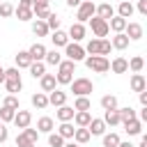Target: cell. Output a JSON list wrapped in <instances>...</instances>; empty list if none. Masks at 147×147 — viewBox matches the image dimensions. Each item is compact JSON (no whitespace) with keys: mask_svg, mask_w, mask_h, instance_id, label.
Instances as JSON below:
<instances>
[{"mask_svg":"<svg viewBox=\"0 0 147 147\" xmlns=\"http://www.w3.org/2000/svg\"><path fill=\"white\" fill-rule=\"evenodd\" d=\"M83 48H85L87 55H108V53L113 51V46H110V41H108L106 37H103V39H99V37H96V39H90L87 46H83Z\"/></svg>","mask_w":147,"mask_h":147,"instance_id":"4","label":"cell"},{"mask_svg":"<svg viewBox=\"0 0 147 147\" xmlns=\"http://www.w3.org/2000/svg\"><path fill=\"white\" fill-rule=\"evenodd\" d=\"M99 103H101V108H103V110H115V108H119V106H117V96H115V94H103Z\"/></svg>","mask_w":147,"mask_h":147,"instance_id":"33","label":"cell"},{"mask_svg":"<svg viewBox=\"0 0 147 147\" xmlns=\"http://www.w3.org/2000/svg\"><path fill=\"white\" fill-rule=\"evenodd\" d=\"M124 131L129 133V136H140L142 133V122L136 117V119H129V122H124Z\"/></svg>","mask_w":147,"mask_h":147,"instance_id":"24","label":"cell"},{"mask_svg":"<svg viewBox=\"0 0 147 147\" xmlns=\"http://www.w3.org/2000/svg\"><path fill=\"white\" fill-rule=\"evenodd\" d=\"M14 113H16L14 108H7V106H2V108H0V122H2V124L11 122V119H14Z\"/></svg>","mask_w":147,"mask_h":147,"instance_id":"43","label":"cell"},{"mask_svg":"<svg viewBox=\"0 0 147 147\" xmlns=\"http://www.w3.org/2000/svg\"><path fill=\"white\" fill-rule=\"evenodd\" d=\"M16 147H37V142H32V140L21 131V133L16 136Z\"/></svg>","mask_w":147,"mask_h":147,"instance_id":"44","label":"cell"},{"mask_svg":"<svg viewBox=\"0 0 147 147\" xmlns=\"http://www.w3.org/2000/svg\"><path fill=\"white\" fill-rule=\"evenodd\" d=\"M46 46L44 44H39V41H34L30 48H28V53H30V57H32V62H44V55H46Z\"/></svg>","mask_w":147,"mask_h":147,"instance_id":"13","label":"cell"},{"mask_svg":"<svg viewBox=\"0 0 147 147\" xmlns=\"http://www.w3.org/2000/svg\"><path fill=\"white\" fill-rule=\"evenodd\" d=\"M67 103V92H62V90H53V92H48V106H64Z\"/></svg>","mask_w":147,"mask_h":147,"instance_id":"16","label":"cell"},{"mask_svg":"<svg viewBox=\"0 0 147 147\" xmlns=\"http://www.w3.org/2000/svg\"><path fill=\"white\" fill-rule=\"evenodd\" d=\"M0 16H2V18L14 16V5H11V2H2V5H0Z\"/></svg>","mask_w":147,"mask_h":147,"instance_id":"46","label":"cell"},{"mask_svg":"<svg viewBox=\"0 0 147 147\" xmlns=\"http://www.w3.org/2000/svg\"><path fill=\"white\" fill-rule=\"evenodd\" d=\"M101 142H103V147H117L119 145V136L117 133H103Z\"/></svg>","mask_w":147,"mask_h":147,"instance_id":"37","label":"cell"},{"mask_svg":"<svg viewBox=\"0 0 147 147\" xmlns=\"http://www.w3.org/2000/svg\"><path fill=\"white\" fill-rule=\"evenodd\" d=\"M138 96H140V103H142V106H147V90L138 92Z\"/></svg>","mask_w":147,"mask_h":147,"instance_id":"52","label":"cell"},{"mask_svg":"<svg viewBox=\"0 0 147 147\" xmlns=\"http://www.w3.org/2000/svg\"><path fill=\"white\" fill-rule=\"evenodd\" d=\"M2 106L14 108V110H18V108H21V103H18V96H16V94H7V96H5V101H2Z\"/></svg>","mask_w":147,"mask_h":147,"instance_id":"45","label":"cell"},{"mask_svg":"<svg viewBox=\"0 0 147 147\" xmlns=\"http://www.w3.org/2000/svg\"><path fill=\"white\" fill-rule=\"evenodd\" d=\"M74 131H76V129H74L71 122H60V126H57V133H60L64 140H71V138H74Z\"/></svg>","mask_w":147,"mask_h":147,"instance_id":"34","label":"cell"},{"mask_svg":"<svg viewBox=\"0 0 147 147\" xmlns=\"http://www.w3.org/2000/svg\"><path fill=\"white\" fill-rule=\"evenodd\" d=\"M110 71H113V74H126V71H129V60L122 57V55H117V57L110 62Z\"/></svg>","mask_w":147,"mask_h":147,"instance_id":"18","label":"cell"},{"mask_svg":"<svg viewBox=\"0 0 147 147\" xmlns=\"http://www.w3.org/2000/svg\"><path fill=\"white\" fill-rule=\"evenodd\" d=\"M110 46L115 51H124V48H129V37L124 32H115V37L110 39Z\"/></svg>","mask_w":147,"mask_h":147,"instance_id":"19","label":"cell"},{"mask_svg":"<svg viewBox=\"0 0 147 147\" xmlns=\"http://www.w3.org/2000/svg\"><path fill=\"white\" fill-rule=\"evenodd\" d=\"M71 92H74V96H90L92 92H94V85H92V80L90 78H74L71 83Z\"/></svg>","mask_w":147,"mask_h":147,"instance_id":"5","label":"cell"},{"mask_svg":"<svg viewBox=\"0 0 147 147\" xmlns=\"http://www.w3.org/2000/svg\"><path fill=\"white\" fill-rule=\"evenodd\" d=\"M90 131H87V126H76V131H74V142H78V145H85V142H90Z\"/></svg>","mask_w":147,"mask_h":147,"instance_id":"25","label":"cell"},{"mask_svg":"<svg viewBox=\"0 0 147 147\" xmlns=\"http://www.w3.org/2000/svg\"><path fill=\"white\" fill-rule=\"evenodd\" d=\"M14 16L18 21H32L34 14H32V7L25 5V2H18V7H14Z\"/></svg>","mask_w":147,"mask_h":147,"instance_id":"10","label":"cell"},{"mask_svg":"<svg viewBox=\"0 0 147 147\" xmlns=\"http://www.w3.org/2000/svg\"><path fill=\"white\" fill-rule=\"evenodd\" d=\"M21 2H25V5H30V7H32V0H21Z\"/></svg>","mask_w":147,"mask_h":147,"instance_id":"58","label":"cell"},{"mask_svg":"<svg viewBox=\"0 0 147 147\" xmlns=\"http://www.w3.org/2000/svg\"><path fill=\"white\" fill-rule=\"evenodd\" d=\"M60 62H62V53H57V48L46 51V55H44V64H53V67H57Z\"/></svg>","mask_w":147,"mask_h":147,"instance_id":"32","label":"cell"},{"mask_svg":"<svg viewBox=\"0 0 147 147\" xmlns=\"http://www.w3.org/2000/svg\"><path fill=\"white\" fill-rule=\"evenodd\" d=\"M5 83V67H0V85Z\"/></svg>","mask_w":147,"mask_h":147,"instance_id":"55","label":"cell"},{"mask_svg":"<svg viewBox=\"0 0 147 147\" xmlns=\"http://www.w3.org/2000/svg\"><path fill=\"white\" fill-rule=\"evenodd\" d=\"M11 122H14L18 129H25V126H30V122H32V113H30V110H21V108H18V110L14 113V119H11Z\"/></svg>","mask_w":147,"mask_h":147,"instance_id":"9","label":"cell"},{"mask_svg":"<svg viewBox=\"0 0 147 147\" xmlns=\"http://www.w3.org/2000/svg\"><path fill=\"white\" fill-rule=\"evenodd\" d=\"M64 142H67V140H64V138H62L57 131H55V133H53V131L48 133V147H62Z\"/></svg>","mask_w":147,"mask_h":147,"instance_id":"41","label":"cell"},{"mask_svg":"<svg viewBox=\"0 0 147 147\" xmlns=\"http://www.w3.org/2000/svg\"><path fill=\"white\" fill-rule=\"evenodd\" d=\"M85 32H87V30H85V23H78V21H76V23H71V28H69L67 34H69V39H74V41H83V39H85Z\"/></svg>","mask_w":147,"mask_h":147,"instance_id":"12","label":"cell"},{"mask_svg":"<svg viewBox=\"0 0 147 147\" xmlns=\"http://www.w3.org/2000/svg\"><path fill=\"white\" fill-rule=\"evenodd\" d=\"M51 0H32V9H41V7H48Z\"/></svg>","mask_w":147,"mask_h":147,"instance_id":"50","label":"cell"},{"mask_svg":"<svg viewBox=\"0 0 147 147\" xmlns=\"http://www.w3.org/2000/svg\"><path fill=\"white\" fill-rule=\"evenodd\" d=\"M64 55H67V60H71V62H76V64H78V62H83V60H85V55H87V53H85V48H83L78 41H69V44L64 46Z\"/></svg>","mask_w":147,"mask_h":147,"instance_id":"7","label":"cell"},{"mask_svg":"<svg viewBox=\"0 0 147 147\" xmlns=\"http://www.w3.org/2000/svg\"><path fill=\"white\" fill-rule=\"evenodd\" d=\"M129 85H131L133 92H142V90H147V80H145L142 74H133L131 80H129Z\"/></svg>","mask_w":147,"mask_h":147,"instance_id":"22","label":"cell"},{"mask_svg":"<svg viewBox=\"0 0 147 147\" xmlns=\"http://www.w3.org/2000/svg\"><path fill=\"white\" fill-rule=\"evenodd\" d=\"M39 85H41V92H53L55 87H57V80H55V74H44L41 78H39Z\"/></svg>","mask_w":147,"mask_h":147,"instance_id":"15","label":"cell"},{"mask_svg":"<svg viewBox=\"0 0 147 147\" xmlns=\"http://www.w3.org/2000/svg\"><path fill=\"white\" fill-rule=\"evenodd\" d=\"M129 2H131V0H129Z\"/></svg>","mask_w":147,"mask_h":147,"instance_id":"60","label":"cell"},{"mask_svg":"<svg viewBox=\"0 0 147 147\" xmlns=\"http://www.w3.org/2000/svg\"><path fill=\"white\" fill-rule=\"evenodd\" d=\"M0 124H2V122H0Z\"/></svg>","mask_w":147,"mask_h":147,"instance_id":"59","label":"cell"},{"mask_svg":"<svg viewBox=\"0 0 147 147\" xmlns=\"http://www.w3.org/2000/svg\"><path fill=\"white\" fill-rule=\"evenodd\" d=\"M126 23H129V21H126V18H122V16H117V14H115L113 18H108V28H110L113 32H124Z\"/></svg>","mask_w":147,"mask_h":147,"instance_id":"27","label":"cell"},{"mask_svg":"<svg viewBox=\"0 0 147 147\" xmlns=\"http://www.w3.org/2000/svg\"><path fill=\"white\" fill-rule=\"evenodd\" d=\"M94 14L99 16V18H113L115 16V7L110 5V2H101V5H96V9H94Z\"/></svg>","mask_w":147,"mask_h":147,"instance_id":"17","label":"cell"},{"mask_svg":"<svg viewBox=\"0 0 147 147\" xmlns=\"http://www.w3.org/2000/svg\"><path fill=\"white\" fill-rule=\"evenodd\" d=\"M94 9H96L94 0H83V2L76 7V21H78V23H87V21L94 16Z\"/></svg>","mask_w":147,"mask_h":147,"instance_id":"6","label":"cell"},{"mask_svg":"<svg viewBox=\"0 0 147 147\" xmlns=\"http://www.w3.org/2000/svg\"><path fill=\"white\" fill-rule=\"evenodd\" d=\"M85 67L90 69V71H94V74H106V71H110V60L106 57V55H85Z\"/></svg>","mask_w":147,"mask_h":147,"instance_id":"2","label":"cell"},{"mask_svg":"<svg viewBox=\"0 0 147 147\" xmlns=\"http://www.w3.org/2000/svg\"><path fill=\"white\" fill-rule=\"evenodd\" d=\"M30 101H32V106H34V108H39V110L48 108V94H46V92H37V94H32V96H30Z\"/></svg>","mask_w":147,"mask_h":147,"instance_id":"29","label":"cell"},{"mask_svg":"<svg viewBox=\"0 0 147 147\" xmlns=\"http://www.w3.org/2000/svg\"><path fill=\"white\" fill-rule=\"evenodd\" d=\"M92 108V101L87 99V96H76V101H74V110H90Z\"/></svg>","mask_w":147,"mask_h":147,"instance_id":"39","label":"cell"},{"mask_svg":"<svg viewBox=\"0 0 147 147\" xmlns=\"http://www.w3.org/2000/svg\"><path fill=\"white\" fill-rule=\"evenodd\" d=\"M60 23H62V21H60V16L51 11V14H48V18H46V25H48V30H51V32H53V30H60Z\"/></svg>","mask_w":147,"mask_h":147,"instance_id":"42","label":"cell"},{"mask_svg":"<svg viewBox=\"0 0 147 147\" xmlns=\"http://www.w3.org/2000/svg\"><path fill=\"white\" fill-rule=\"evenodd\" d=\"M117 113H119V122L124 124V122H129V119H136V110L133 108H117Z\"/></svg>","mask_w":147,"mask_h":147,"instance_id":"40","label":"cell"},{"mask_svg":"<svg viewBox=\"0 0 147 147\" xmlns=\"http://www.w3.org/2000/svg\"><path fill=\"white\" fill-rule=\"evenodd\" d=\"M53 129H55L53 117H46V115H44V117H39V119H37V131H39V133H51Z\"/></svg>","mask_w":147,"mask_h":147,"instance_id":"23","label":"cell"},{"mask_svg":"<svg viewBox=\"0 0 147 147\" xmlns=\"http://www.w3.org/2000/svg\"><path fill=\"white\" fill-rule=\"evenodd\" d=\"M101 119L106 122V126H117V124H122L117 108H115V110H103V117H101Z\"/></svg>","mask_w":147,"mask_h":147,"instance_id":"31","label":"cell"},{"mask_svg":"<svg viewBox=\"0 0 147 147\" xmlns=\"http://www.w3.org/2000/svg\"><path fill=\"white\" fill-rule=\"evenodd\" d=\"M28 69H30V76H32V78H41V76L46 74V64H44V62H32Z\"/></svg>","mask_w":147,"mask_h":147,"instance_id":"36","label":"cell"},{"mask_svg":"<svg viewBox=\"0 0 147 147\" xmlns=\"http://www.w3.org/2000/svg\"><path fill=\"white\" fill-rule=\"evenodd\" d=\"M142 67H145V60H142L140 55H136V57H131V60H129V69H131L133 74H140V71H142Z\"/></svg>","mask_w":147,"mask_h":147,"instance_id":"38","label":"cell"},{"mask_svg":"<svg viewBox=\"0 0 147 147\" xmlns=\"http://www.w3.org/2000/svg\"><path fill=\"white\" fill-rule=\"evenodd\" d=\"M2 85L7 87V92H9V94H18V92H21L23 80H21V74H18V69H16V67L5 69V83H2Z\"/></svg>","mask_w":147,"mask_h":147,"instance_id":"3","label":"cell"},{"mask_svg":"<svg viewBox=\"0 0 147 147\" xmlns=\"http://www.w3.org/2000/svg\"><path fill=\"white\" fill-rule=\"evenodd\" d=\"M87 23H90V28H92V34H94V37H99V39H103V37L110 32V28H108V21H106V18H99L96 14H94V16H92Z\"/></svg>","mask_w":147,"mask_h":147,"instance_id":"8","label":"cell"},{"mask_svg":"<svg viewBox=\"0 0 147 147\" xmlns=\"http://www.w3.org/2000/svg\"><path fill=\"white\" fill-rule=\"evenodd\" d=\"M124 34L129 37V41H140L142 39V25L140 23H126Z\"/></svg>","mask_w":147,"mask_h":147,"instance_id":"11","label":"cell"},{"mask_svg":"<svg viewBox=\"0 0 147 147\" xmlns=\"http://www.w3.org/2000/svg\"><path fill=\"white\" fill-rule=\"evenodd\" d=\"M74 113H76L74 106H67V103H64V106H57L55 117H57L60 122H71V119H74Z\"/></svg>","mask_w":147,"mask_h":147,"instance_id":"20","label":"cell"},{"mask_svg":"<svg viewBox=\"0 0 147 147\" xmlns=\"http://www.w3.org/2000/svg\"><path fill=\"white\" fill-rule=\"evenodd\" d=\"M7 138H9V131L5 124H0V142H7Z\"/></svg>","mask_w":147,"mask_h":147,"instance_id":"51","label":"cell"},{"mask_svg":"<svg viewBox=\"0 0 147 147\" xmlns=\"http://www.w3.org/2000/svg\"><path fill=\"white\" fill-rule=\"evenodd\" d=\"M62 147H80V145H78V142H74V140H71V142H64V145H62Z\"/></svg>","mask_w":147,"mask_h":147,"instance_id":"56","label":"cell"},{"mask_svg":"<svg viewBox=\"0 0 147 147\" xmlns=\"http://www.w3.org/2000/svg\"><path fill=\"white\" fill-rule=\"evenodd\" d=\"M32 14H34V18H37V21H46V18H48V14H51V9H48V7L32 9Z\"/></svg>","mask_w":147,"mask_h":147,"instance_id":"47","label":"cell"},{"mask_svg":"<svg viewBox=\"0 0 147 147\" xmlns=\"http://www.w3.org/2000/svg\"><path fill=\"white\" fill-rule=\"evenodd\" d=\"M80 2H83V0H67V5H69V7H78Z\"/></svg>","mask_w":147,"mask_h":147,"instance_id":"54","label":"cell"},{"mask_svg":"<svg viewBox=\"0 0 147 147\" xmlns=\"http://www.w3.org/2000/svg\"><path fill=\"white\" fill-rule=\"evenodd\" d=\"M32 32L37 34V37H46L51 30H48V25H46V21H32Z\"/></svg>","mask_w":147,"mask_h":147,"instance_id":"35","label":"cell"},{"mask_svg":"<svg viewBox=\"0 0 147 147\" xmlns=\"http://www.w3.org/2000/svg\"><path fill=\"white\" fill-rule=\"evenodd\" d=\"M51 41H53V46L57 48V46H67L69 44V34L64 32V30H53V34H51Z\"/></svg>","mask_w":147,"mask_h":147,"instance_id":"21","label":"cell"},{"mask_svg":"<svg viewBox=\"0 0 147 147\" xmlns=\"http://www.w3.org/2000/svg\"><path fill=\"white\" fill-rule=\"evenodd\" d=\"M133 11H136V9H133V5H131L129 0H122V2L117 5V16L126 18V21H129V18L133 16Z\"/></svg>","mask_w":147,"mask_h":147,"instance_id":"26","label":"cell"},{"mask_svg":"<svg viewBox=\"0 0 147 147\" xmlns=\"http://www.w3.org/2000/svg\"><path fill=\"white\" fill-rule=\"evenodd\" d=\"M138 147H147V136L140 133V142H138Z\"/></svg>","mask_w":147,"mask_h":147,"instance_id":"53","label":"cell"},{"mask_svg":"<svg viewBox=\"0 0 147 147\" xmlns=\"http://www.w3.org/2000/svg\"><path fill=\"white\" fill-rule=\"evenodd\" d=\"M90 119H92V113L90 110H76L74 113V124L76 126H87Z\"/></svg>","mask_w":147,"mask_h":147,"instance_id":"30","label":"cell"},{"mask_svg":"<svg viewBox=\"0 0 147 147\" xmlns=\"http://www.w3.org/2000/svg\"><path fill=\"white\" fill-rule=\"evenodd\" d=\"M138 14H142V16H147V0H138Z\"/></svg>","mask_w":147,"mask_h":147,"instance_id":"49","label":"cell"},{"mask_svg":"<svg viewBox=\"0 0 147 147\" xmlns=\"http://www.w3.org/2000/svg\"><path fill=\"white\" fill-rule=\"evenodd\" d=\"M14 60H16V69H28V67L32 64V57H30L28 51H18Z\"/></svg>","mask_w":147,"mask_h":147,"instance_id":"28","label":"cell"},{"mask_svg":"<svg viewBox=\"0 0 147 147\" xmlns=\"http://www.w3.org/2000/svg\"><path fill=\"white\" fill-rule=\"evenodd\" d=\"M74 74H76V62L62 60V62L57 64V74H55L57 85H69V83L74 80Z\"/></svg>","mask_w":147,"mask_h":147,"instance_id":"1","label":"cell"},{"mask_svg":"<svg viewBox=\"0 0 147 147\" xmlns=\"http://www.w3.org/2000/svg\"><path fill=\"white\" fill-rule=\"evenodd\" d=\"M21 131H23V133H25V136H28L32 142H37V140H39V131H37V129H30V126H25V129H21Z\"/></svg>","mask_w":147,"mask_h":147,"instance_id":"48","label":"cell"},{"mask_svg":"<svg viewBox=\"0 0 147 147\" xmlns=\"http://www.w3.org/2000/svg\"><path fill=\"white\" fill-rule=\"evenodd\" d=\"M117 147H136V145H131V142H122V140H119V145H117Z\"/></svg>","mask_w":147,"mask_h":147,"instance_id":"57","label":"cell"},{"mask_svg":"<svg viewBox=\"0 0 147 147\" xmlns=\"http://www.w3.org/2000/svg\"><path fill=\"white\" fill-rule=\"evenodd\" d=\"M87 131H90V136H103L106 133V122L101 117H92L90 124H87Z\"/></svg>","mask_w":147,"mask_h":147,"instance_id":"14","label":"cell"}]
</instances>
